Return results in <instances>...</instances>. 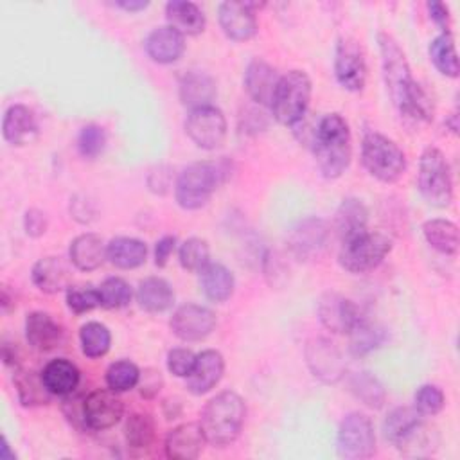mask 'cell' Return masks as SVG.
I'll return each instance as SVG.
<instances>
[{
	"label": "cell",
	"mask_w": 460,
	"mask_h": 460,
	"mask_svg": "<svg viewBox=\"0 0 460 460\" xmlns=\"http://www.w3.org/2000/svg\"><path fill=\"white\" fill-rule=\"evenodd\" d=\"M377 43L381 52L385 84L401 117L417 124L431 122L433 102L422 90V86L413 79L408 59L397 41L390 34L379 32Z\"/></svg>",
	"instance_id": "cell-1"
},
{
	"label": "cell",
	"mask_w": 460,
	"mask_h": 460,
	"mask_svg": "<svg viewBox=\"0 0 460 460\" xmlns=\"http://www.w3.org/2000/svg\"><path fill=\"white\" fill-rule=\"evenodd\" d=\"M313 153L322 176L340 178L352 158V138L347 120L340 113L323 115L311 135Z\"/></svg>",
	"instance_id": "cell-2"
},
{
	"label": "cell",
	"mask_w": 460,
	"mask_h": 460,
	"mask_svg": "<svg viewBox=\"0 0 460 460\" xmlns=\"http://www.w3.org/2000/svg\"><path fill=\"white\" fill-rule=\"evenodd\" d=\"M230 176L226 160H203L189 164L176 180L174 198L185 210H198L208 203L216 189Z\"/></svg>",
	"instance_id": "cell-3"
},
{
	"label": "cell",
	"mask_w": 460,
	"mask_h": 460,
	"mask_svg": "<svg viewBox=\"0 0 460 460\" xmlns=\"http://www.w3.org/2000/svg\"><path fill=\"white\" fill-rule=\"evenodd\" d=\"M246 406L239 394L232 390L219 392L201 410L199 426L207 438V444L225 447L232 444L244 424Z\"/></svg>",
	"instance_id": "cell-4"
},
{
	"label": "cell",
	"mask_w": 460,
	"mask_h": 460,
	"mask_svg": "<svg viewBox=\"0 0 460 460\" xmlns=\"http://www.w3.org/2000/svg\"><path fill=\"white\" fill-rule=\"evenodd\" d=\"M361 162L368 174L383 183L397 181L406 169L402 149L377 131L365 133L361 140Z\"/></svg>",
	"instance_id": "cell-5"
},
{
	"label": "cell",
	"mask_w": 460,
	"mask_h": 460,
	"mask_svg": "<svg viewBox=\"0 0 460 460\" xmlns=\"http://www.w3.org/2000/svg\"><path fill=\"white\" fill-rule=\"evenodd\" d=\"M311 90V79L304 70H289L280 75L270 106L273 117L284 126L300 124L309 108Z\"/></svg>",
	"instance_id": "cell-6"
},
{
	"label": "cell",
	"mask_w": 460,
	"mask_h": 460,
	"mask_svg": "<svg viewBox=\"0 0 460 460\" xmlns=\"http://www.w3.org/2000/svg\"><path fill=\"white\" fill-rule=\"evenodd\" d=\"M417 183L422 198L438 208L453 201V178L444 153L437 147H426L419 160Z\"/></svg>",
	"instance_id": "cell-7"
},
{
	"label": "cell",
	"mask_w": 460,
	"mask_h": 460,
	"mask_svg": "<svg viewBox=\"0 0 460 460\" xmlns=\"http://www.w3.org/2000/svg\"><path fill=\"white\" fill-rule=\"evenodd\" d=\"M392 250V239L381 232H365L341 243L338 262L350 273H367L377 268Z\"/></svg>",
	"instance_id": "cell-8"
},
{
	"label": "cell",
	"mask_w": 460,
	"mask_h": 460,
	"mask_svg": "<svg viewBox=\"0 0 460 460\" xmlns=\"http://www.w3.org/2000/svg\"><path fill=\"white\" fill-rule=\"evenodd\" d=\"M336 449L345 460L370 458L376 451V431L370 417L359 411L347 413L338 426Z\"/></svg>",
	"instance_id": "cell-9"
},
{
	"label": "cell",
	"mask_w": 460,
	"mask_h": 460,
	"mask_svg": "<svg viewBox=\"0 0 460 460\" xmlns=\"http://www.w3.org/2000/svg\"><path fill=\"white\" fill-rule=\"evenodd\" d=\"M185 135L201 149H217L226 138L225 113L214 104L190 110L185 119Z\"/></svg>",
	"instance_id": "cell-10"
},
{
	"label": "cell",
	"mask_w": 460,
	"mask_h": 460,
	"mask_svg": "<svg viewBox=\"0 0 460 460\" xmlns=\"http://www.w3.org/2000/svg\"><path fill=\"white\" fill-rule=\"evenodd\" d=\"M334 75L341 88L361 92L367 83V61L361 45L349 36L338 40L334 52Z\"/></svg>",
	"instance_id": "cell-11"
},
{
	"label": "cell",
	"mask_w": 460,
	"mask_h": 460,
	"mask_svg": "<svg viewBox=\"0 0 460 460\" xmlns=\"http://www.w3.org/2000/svg\"><path fill=\"white\" fill-rule=\"evenodd\" d=\"M169 327L172 334L183 341H199L214 331L216 314L205 305L183 304L172 313Z\"/></svg>",
	"instance_id": "cell-12"
},
{
	"label": "cell",
	"mask_w": 460,
	"mask_h": 460,
	"mask_svg": "<svg viewBox=\"0 0 460 460\" xmlns=\"http://www.w3.org/2000/svg\"><path fill=\"white\" fill-rule=\"evenodd\" d=\"M257 2H221L217 7V20L223 34L232 41H246L257 32L255 9Z\"/></svg>",
	"instance_id": "cell-13"
},
{
	"label": "cell",
	"mask_w": 460,
	"mask_h": 460,
	"mask_svg": "<svg viewBox=\"0 0 460 460\" xmlns=\"http://www.w3.org/2000/svg\"><path fill=\"white\" fill-rule=\"evenodd\" d=\"M318 318L325 329L349 334L363 316L350 298L340 293H323L318 300Z\"/></svg>",
	"instance_id": "cell-14"
},
{
	"label": "cell",
	"mask_w": 460,
	"mask_h": 460,
	"mask_svg": "<svg viewBox=\"0 0 460 460\" xmlns=\"http://www.w3.org/2000/svg\"><path fill=\"white\" fill-rule=\"evenodd\" d=\"M124 413V402L113 390H95L84 397V420L88 429L102 431L115 426Z\"/></svg>",
	"instance_id": "cell-15"
},
{
	"label": "cell",
	"mask_w": 460,
	"mask_h": 460,
	"mask_svg": "<svg viewBox=\"0 0 460 460\" xmlns=\"http://www.w3.org/2000/svg\"><path fill=\"white\" fill-rule=\"evenodd\" d=\"M327 235H329L327 221L316 216H309L296 221L289 228L288 246L296 257L307 259L313 253H316L320 248H323Z\"/></svg>",
	"instance_id": "cell-16"
},
{
	"label": "cell",
	"mask_w": 460,
	"mask_h": 460,
	"mask_svg": "<svg viewBox=\"0 0 460 460\" xmlns=\"http://www.w3.org/2000/svg\"><path fill=\"white\" fill-rule=\"evenodd\" d=\"M305 359L314 377L323 383H336L345 374V363L340 350L323 338H316L305 347Z\"/></svg>",
	"instance_id": "cell-17"
},
{
	"label": "cell",
	"mask_w": 460,
	"mask_h": 460,
	"mask_svg": "<svg viewBox=\"0 0 460 460\" xmlns=\"http://www.w3.org/2000/svg\"><path fill=\"white\" fill-rule=\"evenodd\" d=\"M40 126L34 111L25 104H13L5 110L2 120V135L11 146H29L38 138Z\"/></svg>",
	"instance_id": "cell-18"
},
{
	"label": "cell",
	"mask_w": 460,
	"mask_h": 460,
	"mask_svg": "<svg viewBox=\"0 0 460 460\" xmlns=\"http://www.w3.org/2000/svg\"><path fill=\"white\" fill-rule=\"evenodd\" d=\"M225 359L221 352L214 349H207L196 354V363L192 372L185 377V386L194 395H203L210 392L223 377Z\"/></svg>",
	"instance_id": "cell-19"
},
{
	"label": "cell",
	"mask_w": 460,
	"mask_h": 460,
	"mask_svg": "<svg viewBox=\"0 0 460 460\" xmlns=\"http://www.w3.org/2000/svg\"><path fill=\"white\" fill-rule=\"evenodd\" d=\"M207 438L199 422H185L172 428L165 437V455L172 460H194L201 455Z\"/></svg>",
	"instance_id": "cell-20"
},
{
	"label": "cell",
	"mask_w": 460,
	"mask_h": 460,
	"mask_svg": "<svg viewBox=\"0 0 460 460\" xmlns=\"http://www.w3.org/2000/svg\"><path fill=\"white\" fill-rule=\"evenodd\" d=\"M243 81L252 101H255L261 106H271L280 75L268 61L261 58L252 59L244 70Z\"/></svg>",
	"instance_id": "cell-21"
},
{
	"label": "cell",
	"mask_w": 460,
	"mask_h": 460,
	"mask_svg": "<svg viewBox=\"0 0 460 460\" xmlns=\"http://www.w3.org/2000/svg\"><path fill=\"white\" fill-rule=\"evenodd\" d=\"M32 284L47 295H56L59 291H66L72 282V271L61 257L49 255L41 257L34 262L31 270Z\"/></svg>",
	"instance_id": "cell-22"
},
{
	"label": "cell",
	"mask_w": 460,
	"mask_h": 460,
	"mask_svg": "<svg viewBox=\"0 0 460 460\" xmlns=\"http://www.w3.org/2000/svg\"><path fill=\"white\" fill-rule=\"evenodd\" d=\"M146 54L160 65L178 61L185 50V36L169 25L155 27L144 40Z\"/></svg>",
	"instance_id": "cell-23"
},
{
	"label": "cell",
	"mask_w": 460,
	"mask_h": 460,
	"mask_svg": "<svg viewBox=\"0 0 460 460\" xmlns=\"http://www.w3.org/2000/svg\"><path fill=\"white\" fill-rule=\"evenodd\" d=\"M63 327L43 311H32L25 318V338L40 352L54 350L63 341Z\"/></svg>",
	"instance_id": "cell-24"
},
{
	"label": "cell",
	"mask_w": 460,
	"mask_h": 460,
	"mask_svg": "<svg viewBox=\"0 0 460 460\" xmlns=\"http://www.w3.org/2000/svg\"><path fill=\"white\" fill-rule=\"evenodd\" d=\"M178 93H180V101L183 106L196 110V108L212 104V101L217 93V88H216V81L210 74L192 70V72H187L180 79Z\"/></svg>",
	"instance_id": "cell-25"
},
{
	"label": "cell",
	"mask_w": 460,
	"mask_h": 460,
	"mask_svg": "<svg viewBox=\"0 0 460 460\" xmlns=\"http://www.w3.org/2000/svg\"><path fill=\"white\" fill-rule=\"evenodd\" d=\"M368 210L358 198H345L334 214V230L341 243L367 232Z\"/></svg>",
	"instance_id": "cell-26"
},
{
	"label": "cell",
	"mask_w": 460,
	"mask_h": 460,
	"mask_svg": "<svg viewBox=\"0 0 460 460\" xmlns=\"http://www.w3.org/2000/svg\"><path fill=\"white\" fill-rule=\"evenodd\" d=\"M106 243L101 235L86 232L72 239L68 248L70 262L81 271L97 270L106 259Z\"/></svg>",
	"instance_id": "cell-27"
},
{
	"label": "cell",
	"mask_w": 460,
	"mask_h": 460,
	"mask_svg": "<svg viewBox=\"0 0 460 460\" xmlns=\"http://www.w3.org/2000/svg\"><path fill=\"white\" fill-rule=\"evenodd\" d=\"M41 377H43L47 390L52 395H59V397L74 394L81 381L79 368L65 358L49 361L41 370Z\"/></svg>",
	"instance_id": "cell-28"
},
{
	"label": "cell",
	"mask_w": 460,
	"mask_h": 460,
	"mask_svg": "<svg viewBox=\"0 0 460 460\" xmlns=\"http://www.w3.org/2000/svg\"><path fill=\"white\" fill-rule=\"evenodd\" d=\"M167 25L183 36H196L205 29L203 11L189 0H171L165 4Z\"/></svg>",
	"instance_id": "cell-29"
},
{
	"label": "cell",
	"mask_w": 460,
	"mask_h": 460,
	"mask_svg": "<svg viewBox=\"0 0 460 460\" xmlns=\"http://www.w3.org/2000/svg\"><path fill=\"white\" fill-rule=\"evenodd\" d=\"M199 286H201L203 295L208 300H212L216 304H223L234 295L235 279L226 266H223L219 262H208L199 271Z\"/></svg>",
	"instance_id": "cell-30"
},
{
	"label": "cell",
	"mask_w": 460,
	"mask_h": 460,
	"mask_svg": "<svg viewBox=\"0 0 460 460\" xmlns=\"http://www.w3.org/2000/svg\"><path fill=\"white\" fill-rule=\"evenodd\" d=\"M147 246L137 237L119 235L106 246V259L120 270H135L146 262Z\"/></svg>",
	"instance_id": "cell-31"
},
{
	"label": "cell",
	"mask_w": 460,
	"mask_h": 460,
	"mask_svg": "<svg viewBox=\"0 0 460 460\" xmlns=\"http://www.w3.org/2000/svg\"><path fill=\"white\" fill-rule=\"evenodd\" d=\"M137 302L147 313H164L174 304V291L162 277H146L138 282Z\"/></svg>",
	"instance_id": "cell-32"
},
{
	"label": "cell",
	"mask_w": 460,
	"mask_h": 460,
	"mask_svg": "<svg viewBox=\"0 0 460 460\" xmlns=\"http://www.w3.org/2000/svg\"><path fill=\"white\" fill-rule=\"evenodd\" d=\"M422 415L415 408L399 406L394 408L383 420V435L385 438L399 447L420 424Z\"/></svg>",
	"instance_id": "cell-33"
},
{
	"label": "cell",
	"mask_w": 460,
	"mask_h": 460,
	"mask_svg": "<svg viewBox=\"0 0 460 460\" xmlns=\"http://www.w3.org/2000/svg\"><path fill=\"white\" fill-rule=\"evenodd\" d=\"M14 386L18 392V399L22 402V406H41V404H49L52 394L47 390L41 372H34V370H25V368H14Z\"/></svg>",
	"instance_id": "cell-34"
},
{
	"label": "cell",
	"mask_w": 460,
	"mask_h": 460,
	"mask_svg": "<svg viewBox=\"0 0 460 460\" xmlns=\"http://www.w3.org/2000/svg\"><path fill=\"white\" fill-rule=\"evenodd\" d=\"M422 235L426 243L440 253L453 255L458 252V226L444 217L428 219L422 223Z\"/></svg>",
	"instance_id": "cell-35"
},
{
	"label": "cell",
	"mask_w": 460,
	"mask_h": 460,
	"mask_svg": "<svg viewBox=\"0 0 460 460\" xmlns=\"http://www.w3.org/2000/svg\"><path fill=\"white\" fill-rule=\"evenodd\" d=\"M347 383H349L350 394L358 401H361L365 406H368L372 410L383 408V404L386 401V392H385V386L381 385V381L374 374H370L367 370L354 372Z\"/></svg>",
	"instance_id": "cell-36"
},
{
	"label": "cell",
	"mask_w": 460,
	"mask_h": 460,
	"mask_svg": "<svg viewBox=\"0 0 460 460\" xmlns=\"http://www.w3.org/2000/svg\"><path fill=\"white\" fill-rule=\"evenodd\" d=\"M429 59L435 68L446 77H458V54L455 49L453 36L449 32H442L429 41L428 47Z\"/></svg>",
	"instance_id": "cell-37"
},
{
	"label": "cell",
	"mask_w": 460,
	"mask_h": 460,
	"mask_svg": "<svg viewBox=\"0 0 460 460\" xmlns=\"http://www.w3.org/2000/svg\"><path fill=\"white\" fill-rule=\"evenodd\" d=\"M383 341H385V331L365 318H361L354 325V329L349 332V350L356 358H363L370 354L372 350L381 347Z\"/></svg>",
	"instance_id": "cell-38"
},
{
	"label": "cell",
	"mask_w": 460,
	"mask_h": 460,
	"mask_svg": "<svg viewBox=\"0 0 460 460\" xmlns=\"http://www.w3.org/2000/svg\"><path fill=\"white\" fill-rule=\"evenodd\" d=\"M124 438L128 447L135 451H144L151 447L155 440V420L149 413L135 411L126 419Z\"/></svg>",
	"instance_id": "cell-39"
},
{
	"label": "cell",
	"mask_w": 460,
	"mask_h": 460,
	"mask_svg": "<svg viewBox=\"0 0 460 460\" xmlns=\"http://www.w3.org/2000/svg\"><path fill=\"white\" fill-rule=\"evenodd\" d=\"M79 343L86 358H102L111 345L110 329L101 322H86L79 331Z\"/></svg>",
	"instance_id": "cell-40"
},
{
	"label": "cell",
	"mask_w": 460,
	"mask_h": 460,
	"mask_svg": "<svg viewBox=\"0 0 460 460\" xmlns=\"http://www.w3.org/2000/svg\"><path fill=\"white\" fill-rule=\"evenodd\" d=\"M178 261L187 271H201L210 262V246L201 237H189L180 244Z\"/></svg>",
	"instance_id": "cell-41"
},
{
	"label": "cell",
	"mask_w": 460,
	"mask_h": 460,
	"mask_svg": "<svg viewBox=\"0 0 460 460\" xmlns=\"http://www.w3.org/2000/svg\"><path fill=\"white\" fill-rule=\"evenodd\" d=\"M140 379V368L129 359L113 361L106 368V385L110 390L120 394L135 388Z\"/></svg>",
	"instance_id": "cell-42"
},
{
	"label": "cell",
	"mask_w": 460,
	"mask_h": 460,
	"mask_svg": "<svg viewBox=\"0 0 460 460\" xmlns=\"http://www.w3.org/2000/svg\"><path fill=\"white\" fill-rule=\"evenodd\" d=\"M97 289L101 295V305L106 309L126 307L131 300V288L120 277H108Z\"/></svg>",
	"instance_id": "cell-43"
},
{
	"label": "cell",
	"mask_w": 460,
	"mask_h": 460,
	"mask_svg": "<svg viewBox=\"0 0 460 460\" xmlns=\"http://www.w3.org/2000/svg\"><path fill=\"white\" fill-rule=\"evenodd\" d=\"M106 147V131L99 124H86L77 135V151L83 158L93 160Z\"/></svg>",
	"instance_id": "cell-44"
},
{
	"label": "cell",
	"mask_w": 460,
	"mask_h": 460,
	"mask_svg": "<svg viewBox=\"0 0 460 460\" xmlns=\"http://www.w3.org/2000/svg\"><path fill=\"white\" fill-rule=\"evenodd\" d=\"M446 404L444 392L437 385H422L417 388L415 397H413V408L422 415V417H433L442 411Z\"/></svg>",
	"instance_id": "cell-45"
},
{
	"label": "cell",
	"mask_w": 460,
	"mask_h": 460,
	"mask_svg": "<svg viewBox=\"0 0 460 460\" xmlns=\"http://www.w3.org/2000/svg\"><path fill=\"white\" fill-rule=\"evenodd\" d=\"M66 305L72 313L83 314L101 305V295L95 288L86 286H70L66 289Z\"/></svg>",
	"instance_id": "cell-46"
},
{
	"label": "cell",
	"mask_w": 460,
	"mask_h": 460,
	"mask_svg": "<svg viewBox=\"0 0 460 460\" xmlns=\"http://www.w3.org/2000/svg\"><path fill=\"white\" fill-rule=\"evenodd\" d=\"M196 363V354L190 349L176 347L167 354V368L176 377H187Z\"/></svg>",
	"instance_id": "cell-47"
},
{
	"label": "cell",
	"mask_w": 460,
	"mask_h": 460,
	"mask_svg": "<svg viewBox=\"0 0 460 460\" xmlns=\"http://www.w3.org/2000/svg\"><path fill=\"white\" fill-rule=\"evenodd\" d=\"M61 410L74 428H77L79 431L88 429L86 420H84V397L83 395H77L75 392L65 395Z\"/></svg>",
	"instance_id": "cell-48"
},
{
	"label": "cell",
	"mask_w": 460,
	"mask_h": 460,
	"mask_svg": "<svg viewBox=\"0 0 460 460\" xmlns=\"http://www.w3.org/2000/svg\"><path fill=\"white\" fill-rule=\"evenodd\" d=\"M49 228L47 214L40 208H29L23 214V230L29 237H41Z\"/></svg>",
	"instance_id": "cell-49"
},
{
	"label": "cell",
	"mask_w": 460,
	"mask_h": 460,
	"mask_svg": "<svg viewBox=\"0 0 460 460\" xmlns=\"http://www.w3.org/2000/svg\"><path fill=\"white\" fill-rule=\"evenodd\" d=\"M164 379L162 374L156 368H146L144 372H140V379H138V392L142 397L151 399L155 397L160 390H162Z\"/></svg>",
	"instance_id": "cell-50"
},
{
	"label": "cell",
	"mask_w": 460,
	"mask_h": 460,
	"mask_svg": "<svg viewBox=\"0 0 460 460\" xmlns=\"http://www.w3.org/2000/svg\"><path fill=\"white\" fill-rule=\"evenodd\" d=\"M70 214L79 223H90L95 217V208H93L92 201H88L86 198L74 196L70 199Z\"/></svg>",
	"instance_id": "cell-51"
},
{
	"label": "cell",
	"mask_w": 460,
	"mask_h": 460,
	"mask_svg": "<svg viewBox=\"0 0 460 460\" xmlns=\"http://www.w3.org/2000/svg\"><path fill=\"white\" fill-rule=\"evenodd\" d=\"M429 18L435 22V25L442 31V32H449V9L444 2H437L431 0L426 4Z\"/></svg>",
	"instance_id": "cell-52"
},
{
	"label": "cell",
	"mask_w": 460,
	"mask_h": 460,
	"mask_svg": "<svg viewBox=\"0 0 460 460\" xmlns=\"http://www.w3.org/2000/svg\"><path fill=\"white\" fill-rule=\"evenodd\" d=\"M176 248V237L174 235H164L156 241L155 244V264L158 268H164L169 261V257L172 255Z\"/></svg>",
	"instance_id": "cell-53"
},
{
	"label": "cell",
	"mask_w": 460,
	"mask_h": 460,
	"mask_svg": "<svg viewBox=\"0 0 460 460\" xmlns=\"http://www.w3.org/2000/svg\"><path fill=\"white\" fill-rule=\"evenodd\" d=\"M2 361H4V365L13 367V368L20 367V363H18V350H16L14 345H11V343H4L2 345Z\"/></svg>",
	"instance_id": "cell-54"
},
{
	"label": "cell",
	"mask_w": 460,
	"mask_h": 460,
	"mask_svg": "<svg viewBox=\"0 0 460 460\" xmlns=\"http://www.w3.org/2000/svg\"><path fill=\"white\" fill-rule=\"evenodd\" d=\"M115 5H119L124 11L137 13V11H144L149 5V2L147 0H119L115 2Z\"/></svg>",
	"instance_id": "cell-55"
},
{
	"label": "cell",
	"mask_w": 460,
	"mask_h": 460,
	"mask_svg": "<svg viewBox=\"0 0 460 460\" xmlns=\"http://www.w3.org/2000/svg\"><path fill=\"white\" fill-rule=\"evenodd\" d=\"M0 460H16V453L11 449L5 437H2L0 440Z\"/></svg>",
	"instance_id": "cell-56"
},
{
	"label": "cell",
	"mask_w": 460,
	"mask_h": 460,
	"mask_svg": "<svg viewBox=\"0 0 460 460\" xmlns=\"http://www.w3.org/2000/svg\"><path fill=\"white\" fill-rule=\"evenodd\" d=\"M0 307H2V313L4 314H7L13 307H14V302H13V298L9 296V293H7V288H4L2 289V296H0Z\"/></svg>",
	"instance_id": "cell-57"
},
{
	"label": "cell",
	"mask_w": 460,
	"mask_h": 460,
	"mask_svg": "<svg viewBox=\"0 0 460 460\" xmlns=\"http://www.w3.org/2000/svg\"><path fill=\"white\" fill-rule=\"evenodd\" d=\"M446 126H447L453 133L458 131V113H456V111H453V113L446 119Z\"/></svg>",
	"instance_id": "cell-58"
}]
</instances>
